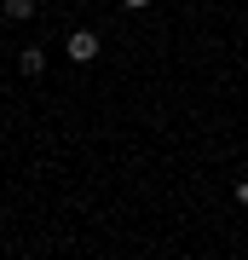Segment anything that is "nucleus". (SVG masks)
Returning a JSON list of instances; mask_svg holds the SVG:
<instances>
[{
    "mask_svg": "<svg viewBox=\"0 0 248 260\" xmlns=\"http://www.w3.org/2000/svg\"><path fill=\"white\" fill-rule=\"evenodd\" d=\"M69 58L75 64H92V58H98V35H92V29H75L69 35Z\"/></svg>",
    "mask_w": 248,
    "mask_h": 260,
    "instance_id": "f257e3e1",
    "label": "nucleus"
},
{
    "mask_svg": "<svg viewBox=\"0 0 248 260\" xmlns=\"http://www.w3.org/2000/svg\"><path fill=\"white\" fill-rule=\"evenodd\" d=\"M29 12H35V0H6V18H18V23H23Z\"/></svg>",
    "mask_w": 248,
    "mask_h": 260,
    "instance_id": "f03ea898",
    "label": "nucleus"
},
{
    "mask_svg": "<svg viewBox=\"0 0 248 260\" xmlns=\"http://www.w3.org/2000/svg\"><path fill=\"white\" fill-rule=\"evenodd\" d=\"M41 70H46V58H41L35 47H29V52H23V75H41Z\"/></svg>",
    "mask_w": 248,
    "mask_h": 260,
    "instance_id": "7ed1b4c3",
    "label": "nucleus"
},
{
    "mask_svg": "<svg viewBox=\"0 0 248 260\" xmlns=\"http://www.w3.org/2000/svg\"><path fill=\"white\" fill-rule=\"evenodd\" d=\"M237 203H242V208H248V179H237Z\"/></svg>",
    "mask_w": 248,
    "mask_h": 260,
    "instance_id": "20e7f679",
    "label": "nucleus"
},
{
    "mask_svg": "<svg viewBox=\"0 0 248 260\" xmlns=\"http://www.w3.org/2000/svg\"><path fill=\"white\" fill-rule=\"evenodd\" d=\"M127 6H150V0H127Z\"/></svg>",
    "mask_w": 248,
    "mask_h": 260,
    "instance_id": "39448f33",
    "label": "nucleus"
}]
</instances>
